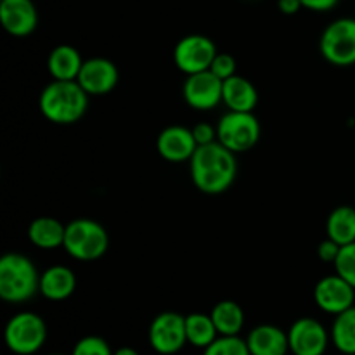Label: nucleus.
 <instances>
[{"mask_svg":"<svg viewBox=\"0 0 355 355\" xmlns=\"http://www.w3.org/2000/svg\"><path fill=\"white\" fill-rule=\"evenodd\" d=\"M238 155L220 142L198 146L189 159V172L198 191L208 196L225 193L238 177Z\"/></svg>","mask_w":355,"mask_h":355,"instance_id":"nucleus-1","label":"nucleus"},{"mask_svg":"<svg viewBox=\"0 0 355 355\" xmlns=\"http://www.w3.org/2000/svg\"><path fill=\"white\" fill-rule=\"evenodd\" d=\"M89 97L76 80H52L42 89L38 107L51 123L73 125L85 116Z\"/></svg>","mask_w":355,"mask_h":355,"instance_id":"nucleus-2","label":"nucleus"},{"mask_svg":"<svg viewBox=\"0 0 355 355\" xmlns=\"http://www.w3.org/2000/svg\"><path fill=\"white\" fill-rule=\"evenodd\" d=\"M40 293V272L30 257L10 252L0 259V298L19 305Z\"/></svg>","mask_w":355,"mask_h":355,"instance_id":"nucleus-3","label":"nucleus"},{"mask_svg":"<svg viewBox=\"0 0 355 355\" xmlns=\"http://www.w3.org/2000/svg\"><path fill=\"white\" fill-rule=\"evenodd\" d=\"M64 252L78 262H96L110 248V234L103 224L89 217L73 218L66 224Z\"/></svg>","mask_w":355,"mask_h":355,"instance_id":"nucleus-4","label":"nucleus"},{"mask_svg":"<svg viewBox=\"0 0 355 355\" xmlns=\"http://www.w3.org/2000/svg\"><path fill=\"white\" fill-rule=\"evenodd\" d=\"M3 340L10 352L17 355H33L45 345L47 326L42 315L35 312H17L6 324Z\"/></svg>","mask_w":355,"mask_h":355,"instance_id":"nucleus-5","label":"nucleus"},{"mask_svg":"<svg viewBox=\"0 0 355 355\" xmlns=\"http://www.w3.org/2000/svg\"><path fill=\"white\" fill-rule=\"evenodd\" d=\"M262 135L259 118L253 113L227 111L217 123V141L234 155L248 153L255 148Z\"/></svg>","mask_w":355,"mask_h":355,"instance_id":"nucleus-6","label":"nucleus"},{"mask_svg":"<svg viewBox=\"0 0 355 355\" xmlns=\"http://www.w3.org/2000/svg\"><path fill=\"white\" fill-rule=\"evenodd\" d=\"M319 52L329 64L349 68L355 64V17H338L322 30Z\"/></svg>","mask_w":355,"mask_h":355,"instance_id":"nucleus-7","label":"nucleus"},{"mask_svg":"<svg viewBox=\"0 0 355 355\" xmlns=\"http://www.w3.org/2000/svg\"><path fill=\"white\" fill-rule=\"evenodd\" d=\"M217 52L215 42L207 35H186L173 47V64L186 76L196 75L210 69Z\"/></svg>","mask_w":355,"mask_h":355,"instance_id":"nucleus-8","label":"nucleus"},{"mask_svg":"<svg viewBox=\"0 0 355 355\" xmlns=\"http://www.w3.org/2000/svg\"><path fill=\"white\" fill-rule=\"evenodd\" d=\"M149 345L162 355H173L186 347V315L166 311L156 315L149 326Z\"/></svg>","mask_w":355,"mask_h":355,"instance_id":"nucleus-9","label":"nucleus"},{"mask_svg":"<svg viewBox=\"0 0 355 355\" xmlns=\"http://www.w3.org/2000/svg\"><path fill=\"white\" fill-rule=\"evenodd\" d=\"M331 335L314 318H300L288 329L290 352L293 355H324Z\"/></svg>","mask_w":355,"mask_h":355,"instance_id":"nucleus-10","label":"nucleus"},{"mask_svg":"<svg viewBox=\"0 0 355 355\" xmlns=\"http://www.w3.org/2000/svg\"><path fill=\"white\" fill-rule=\"evenodd\" d=\"M222 87L224 82L208 71L186 76L182 85V97L189 107L196 111H211L222 104Z\"/></svg>","mask_w":355,"mask_h":355,"instance_id":"nucleus-11","label":"nucleus"},{"mask_svg":"<svg viewBox=\"0 0 355 355\" xmlns=\"http://www.w3.org/2000/svg\"><path fill=\"white\" fill-rule=\"evenodd\" d=\"M314 302L326 314L338 315L355 305V288L335 272L315 283Z\"/></svg>","mask_w":355,"mask_h":355,"instance_id":"nucleus-12","label":"nucleus"},{"mask_svg":"<svg viewBox=\"0 0 355 355\" xmlns=\"http://www.w3.org/2000/svg\"><path fill=\"white\" fill-rule=\"evenodd\" d=\"M118 80H120V71L111 59L90 58L83 61L76 82L90 97H94L113 92L118 85Z\"/></svg>","mask_w":355,"mask_h":355,"instance_id":"nucleus-13","label":"nucleus"},{"mask_svg":"<svg viewBox=\"0 0 355 355\" xmlns=\"http://www.w3.org/2000/svg\"><path fill=\"white\" fill-rule=\"evenodd\" d=\"M0 23L10 37L23 38L38 26V10L33 0H0Z\"/></svg>","mask_w":355,"mask_h":355,"instance_id":"nucleus-14","label":"nucleus"},{"mask_svg":"<svg viewBox=\"0 0 355 355\" xmlns=\"http://www.w3.org/2000/svg\"><path fill=\"white\" fill-rule=\"evenodd\" d=\"M159 156L170 163H184L193 158L198 149L193 130L184 125H170L159 132L156 139Z\"/></svg>","mask_w":355,"mask_h":355,"instance_id":"nucleus-15","label":"nucleus"},{"mask_svg":"<svg viewBox=\"0 0 355 355\" xmlns=\"http://www.w3.org/2000/svg\"><path fill=\"white\" fill-rule=\"evenodd\" d=\"M222 104L227 111H239V113H253L259 104V92L257 87L248 78L241 75H234L224 80L222 87Z\"/></svg>","mask_w":355,"mask_h":355,"instance_id":"nucleus-16","label":"nucleus"},{"mask_svg":"<svg viewBox=\"0 0 355 355\" xmlns=\"http://www.w3.org/2000/svg\"><path fill=\"white\" fill-rule=\"evenodd\" d=\"M250 354L252 355H286L290 352L288 331L274 324H260L246 336Z\"/></svg>","mask_w":355,"mask_h":355,"instance_id":"nucleus-17","label":"nucleus"},{"mask_svg":"<svg viewBox=\"0 0 355 355\" xmlns=\"http://www.w3.org/2000/svg\"><path fill=\"white\" fill-rule=\"evenodd\" d=\"M76 290V276L68 266H51L40 274V295L51 302H62Z\"/></svg>","mask_w":355,"mask_h":355,"instance_id":"nucleus-18","label":"nucleus"},{"mask_svg":"<svg viewBox=\"0 0 355 355\" xmlns=\"http://www.w3.org/2000/svg\"><path fill=\"white\" fill-rule=\"evenodd\" d=\"M28 239L38 250H58L64 245L66 225L54 217H37L28 225Z\"/></svg>","mask_w":355,"mask_h":355,"instance_id":"nucleus-19","label":"nucleus"},{"mask_svg":"<svg viewBox=\"0 0 355 355\" xmlns=\"http://www.w3.org/2000/svg\"><path fill=\"white\" fill-rule=\"evenodd\" d=\"M83 61L78 49L62 44L51 51L47 58V69L52 80H76L82 69Z\"/></svg>","mask_w":355,"mask_h":355,"instance_id":"nucleus-20","label":"nucleus"},{"mask_svg":"<svg viewBox=\"0 0 355 355\" xmlns=\"http://www.w3.org/2000/svg\"><path fill=\"white\" fill-rule=\"evenodd\" d=\"M326 238L333 239L340 246L355 241V208L349 205H340L326 220Z\"/></svg>","mask_w":355,"mask_h":355,"instance_id":"nucleus-21","label":"nucleus"},{"mask_svg":"<svg viewBox=\"0 0 355 355\" xmlns=\"http://www.w3.org/2000/svg\"><path fill=\"white\" fill-rule=\"evenodd\" d=\"M210 315L214 319L218 335L222 336L239 335L245 326V312H243L241 305L234 300H222L215 304Z\"/></svg>","mask_w":355,"mask_h":355,"instance_id":"nucleus-22","label":"nucleus"},{"mask_svg":"<svg viewBox=\"0 0 355 355\" xmlns=\"http://www.w3.org/2000/svg\"><path fill=\"white\" fill-rule=\"evenodd\" d=\"M186 333L187 343L198 347V349H207L220 336L211 315L203 314V312H193V314L186 315Z\"/></svg>","mask_w":355,"mask_h":355,"instance_id":"nucleus-23","label":"nucleus"},{"mask_svg":"<svg viewBox=\"0 0 355 355\" xmlns=\"http://www.w3.org/2000/svg\"><path fill=\"white\" fill-rule=\"evenodd\" d=\"M329 335L340 354H355V305L335 315Z\"/></svg>","mask_w":355,"mask_h":355,"instance_id":"nucleus-24","label":"nucleus"},{"mask_svg":"<svg viewBox=\"0 0 355 355\" xmlns=\"http://www.w3.org/2000/svg\"><path fill=\"white\" fill-rule=\"evenodd\" d=\"M203 355H252L246 340L236 336H218L214 343L203 349Z\"/></svg>","mask_w":355,"mask_h":355,"instance_id":"nucleus-25","label":"nucleus"},{"mask_svg":"<svg viewBox=\"0 0 355 355\" xmlns=\"http://www.w3.org/2000/svg\"><path fill=\"white\" fill-rule=\"evenodd\" d=\"M333 267H335V272L338 276L349 281L355 288V241L340 248L338 259L335 260Z\"/></svg>","mask_w":355,"mask_h":355,"instance_id":"nucleus-26","label":"nucleus"},{"mask_svg":"<svg viewBox=\"0 0 355 355\" xmlns=\"http://www.w3.org/2000/svg\"><path fill=\"white\" fill-rule=\"evenodd\" d=\"M71 355H113L111 347L101 336H83L73 347Z\"/></svg>","mask_w":355,"mask_h":355,"instance_id":"nucleus-27","label":"nucleus"},{"mask_svg":"<svg viewBox=\"0 0 355 355\" xmlns=\"http://www.w3.org/2000/svg\"><path fill=\"white\" fill-rule=\"evenodd\" d=\"M210 71L224 82V80L238 75V61L229 52H217V55H215L214 62L210 66Z\"/></svg>","mask_w":355,"mask_h":355,"instance_id":"nucleus-28","label":"nucleus"},{"mask_svg":"<svg viewBox=\"0 0 355 355\" xmlns=\"http://www.w3.org/2000/svg\"><path fill=\"white\" fill-rule=\"evenodd\" d=\"M194 141H196L198 146L211 144V142H217V125H210L208 121H200V123L194 125L193 128Z\"/></svg>","mask_w":355,"mask_h":355,"instance_id":"nucleus-29","label":"nucleus"},{"mask_svg":"<svg viewBox=\"0 0 355 355\" xmlns=\"http://www.w3.org/2000/svg\"><path fill=\"white\" fill-rule=\"evenodd\" d=\"M342 246L338 243H335L333 239L326 238L324 241H321L318 245V257L324 263H335V260L338 259V253Z\"/></svg>","mask_w":355,"mask_h":355,"instance_id":"nucleus-30","label":"nucleus"},{"mask_svg":"<svg viewBox=\"0 0 355 355\" xmlns=\"http://www.w3.org/2000/svg\"><path fill=\"white\" fill-rule=\"evenodd\" d=\"M340 0H302L304 9L312 10V12H328L338 6Z\"/></svg>","mask_w":355,"mask_h":355,"instance_id":"nucleus-31","label":"nucleus"},{"mask_svg":"<svg viewBox=\"0 0 355 355\" xmlns=\"http://www.w3.org/2000/svg\"><path fill=\"white\" fill-rule=\"evenodd\" d=\"M277 9L286 16H295L304 9V3H302V0H277Z\"/></svg>","mask_w":355,"mask_h":355,"instance_id":"nucleus-32","label":"nucleus"},{"mask_svg":"<svg viewBox=\"0 0 355 355\" xmlns=\"http://www.w3.org/2000/svg\"><path fill=\"white\" fill-rule=\"evenodd\" d=\"M113 355H141V354H139L135 349H132V347H120V349L114 350Z\"/></svg>","mask_w":355,"mask_h":355,"instance_id":"nucleus-33","label":"nucleus"},{"mask_svg":"<svg viewBox=\"0 0 355 355\" xmlns=\"http://www.w3.org/2000/svg\"><path fill=\"white\" fill-rule=\"evenodd\" d=\"M342 355H355V354H342Z\"/></svg>","mask_w":355,"mask_h":355,"instance_id":"nucleus-34","label":"nucleus"},{"mask_svg":"<svg viewBox=\"0 0 355 355\" xmlns=\"http://www.w3.org/2000/svg\"><path fill=\"white\" fill-rule=\"evenodd\" d=\"M51 355H62V354H51Z\"/></svg>","mask_w":355,"mask_h":355,"instance_id":"nucleus-35","label":"nucleus"}]
</instances>
